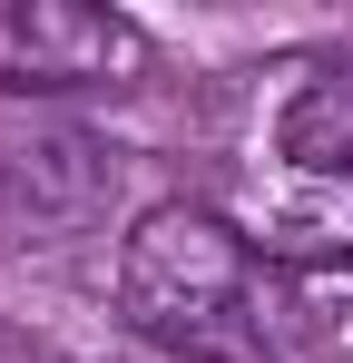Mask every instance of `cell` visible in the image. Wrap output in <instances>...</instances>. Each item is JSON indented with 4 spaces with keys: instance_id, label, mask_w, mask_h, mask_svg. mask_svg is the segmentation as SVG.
Returning <instances> with one entry per match:
<instances>
[{
    "instance_id": "6da1fadb",
    "label": "cell",
    "mask_w": 353,
    "mask_h": 363,
    "mask_svg": "<svg viewBox=\"0 0 353 363\" xmlns=\"http://www.w3.org/2000/svg\"><path fill=\"white\" fill-rule=\"evenodd\" d=\"M118 285H128V314H138L147 334L216 344L235 314H245V245H235L206 206H157V216H138Z\"/></svg>"
},
{
    "instance_id": "7a4b0ae2",
    "label": "cell",
    "mask_w": 353,
    "mask_h": 363,
    "mask_svg": "<svg viewBox=\"0 0 353 363\" xmlns=\"http://www.w3.org/2000/svg\"><path fill=\"white\" fill-rule=\"evenodd\" d=\"M138 69V30L118 10H69V0H0V79L10 89H69Z\"/></svg>"
},
{
    "instance_id": "3957f363",
    "label": "cell",
    "mask_w": 353,
    "mask_h": 363,
    "mask_svg": "<svg viewBox=\"0 0 353 363\" xmlns=\"http://www.w3.org/2000/svg\"><path fill=\"white\" fill-rule=\"evenodd\" d=\"M285 157L314 167V177H353V69H324L285 99Z\"/></svg>"
}]
</instances>
